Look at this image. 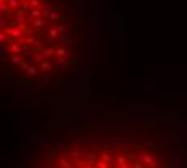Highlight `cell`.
<instances>
[{
	"label": "cell",
	"instance_id": "cell-2",
	"mask_svg": "<svg viewBox=\"0 0 187 168\" xmlns=\"http://www.w3.org/2000/svg\"><path fill=\"white\" fill-rule=\"evenodd\" d=\"M163 136L139 124H103L52 139L34 150L29 168H174Z\"/></svg>",
	"mask_w": 187,
	"mask_h": 168
},
{
	"label": "cell",
	"instance_id": "cell-1",
	"mask_svg": "<svg viewBox=\"0 0 187 168\" xmlns=\"http://www.w3.org/2000/svg\"><path fill=\"white\" fill-rule=\"evenodd\" d=\"M89 0H0L2 73L8 81L53 86L92 54Z\"/></svg>",
	"mask_w": 187,
	"mask_h": 168
}]
</instances>
